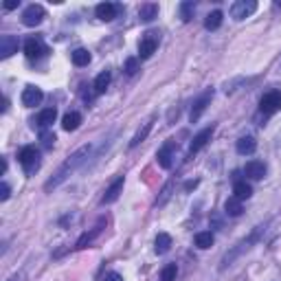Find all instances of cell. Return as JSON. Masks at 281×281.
I'll use <instances>...</instances> for the list:
<instances>
[{
  "label": "cell",
  "instance_id": "obj_32",
  "mask_svg": "<svg viewBox=\"0 0 281 281\" xmlns=\"http://www.w3.org/2000/svg\"><path fill=\"white\" fill-rule=\"evenodd\" d=\"M55 143V134H51V132H42V145L44 147H53Z\"/></svg>",
  "mask_w": 281,
  "mask_h": 281
},
{
  "label": "cell",
  "instance_id": "obj_15",
  "mask_svg": "<svg viewBox=\"0 0 281 281\" xmlns=\"http://www.w3.org/2000/svg\"><path fill=\"white\" fill-rule=\"evenodd\" d=\"M244 173H246L248 178H253V180H262L266 176V165L262 161H248L246 167H244Z\"/></svg>",
  "mask_w": 281,
  "mask_h": 281
},
{
  "label": "cell",
  "instance_id": "obj_28",
  "mask_svg": "<svg viewBox=\"0 0 281 281\" xmlns=\"http://www.w3.org/2000/svg\"><path fill=\"white\" fill-rule=\"evenodd\" d=\"M222 11H211L207 18H204V29H209V31H216L220 29V24H222Z\"/></svg>",
  "mask_w": 281,
  "mask_h": 281
},
{
  "label": "cell",
  "instance_id": "obj_6",
  "mask_svg": "<svg viewBox=\"0 0 281 281\" xmlns=\"http://www.w3.org/2000/svg\"><path fill=\"white\" fill-rule=\"evenodd\" d=\"M255 11H257V2L255 0H237V2L231 4V16L235 20H244Z\"/></svg>",
  "mask_w": 281,
  "mask_h": 281
},
{
  "label": "cell",
  "instance_id": "obj_20",
  "mask_svg": "<svg viewBox=\"0 0 281 281\" xmlns=\"http://www.w3.org/2000/svg\"><path fill=\"white\" fill-rule=\"evenodd\" d=\"M158 16V4L156 2H145L139 7V18L143 22H152Z\"/></svg>",
  "mask_w": 281,
  "mask_h": 281
},
{
  "label": "cell",
  "instance_id": "obj_3",
  "mask_svg": "<svg viewBox=\"0 0 281 281\" xmlns=\"http://www.w3.org/2000/svg\"><path fill=\"white\" fill-rule=\"evenodd\" d=\"M158 49V33L156 31H147L143 33L141 42H139V57L141 59H150Z\"/></svg>",
  "mask_w": 281,
  "mask_h": 281
},
{
  "label": "cell",
  "instance_id": "obj_24",
  "mask_svg": "<svg viewBox=\"0 0 281 281\" xmlns=\"http://www.w3.org/2000/svg\"><path fill=\"white\" fill-rule=\"evenodd\" d=\"M169 248H171V237H169L167 233H158L156 239H154V250H156V255H165Z\"/></svg>",
  "mask_w": 281,
  "mask_h": 281
},
{
  "label": "cell",
  "instance_id": "obj_4",
  "mask_svg": "<svg viewBox=\"0 0 281 281\" xmlns=\"http://www.w3.org/2000/svg\"><path fill=\"white\" fill-rule=\"evenodd\" d=\"M44 18H47V11H44L42 4H29V7L22 11V24L24 27H38Z\"/></svg>",
  "mask_w": 281,
  "mask_h": 281
},
{
  "label": "cell",
  "instance_id": "obj_7",
  "mask_svg": "<svg viewBox=\"0 0 281 281\" xmlns=\"http://www.w3.org/2000/svg\"><path fill=\"white\" fill-rule=\"evenodd\" d=\"M47 47H44V42L40 38H29L27 42H24V55H27L29 59H38L42 57L44 53H47Z\"/></svg>",
  "mask_w": 281,
  "mask_h": 281
},
{
  "label": "cell",
  "instance_id": "obj_35",
  "mask_svg": "<svg viewBox=\"0 0 281 281\" xmlns=\"http://www.w3.org/2000/svg\"><path fill=\"white\" fill-rule=\"evenodd\" d=\"M18 7V0H7V2H4V9H7V11H11V9H16Z\"/></svg>",
  "mask_w": 281,
  "mask_h": 281
},
{
  "label": "cell",
  "instance_id": "obj_19",
  "mask_svg": "<svg viewBox=\"0 0 281 281\" xmlns=\"http://www.w3.org/2000/svg\"><path fill=\"white\" fill-rule=\"evenodd\" d=\"M110 79H112V75H110V70H101L99 75H97V79H95V95H104L106 90H108V86H110Z\"/></svg>",
  "mask_w": 281,
  "mask_h": 281
},
{
  "label": "cell",
  "instance_id": "obj_12",
  "mask_svg": "<svg viewBox=\"0 0 281 281\" xmlns=\"http://www.w3.org/2000/svg\"><path fill=\"white\" fill-rule=\"evenodd\" d=\"M13 53H18V38L16 35H2L0 38V57L7 59Z\"/></svg>",
  "mask_w": 281,
  "mask_h": 281
},
{
  "label": "cell",
  "instance_id": "obj_14",
  "mask_svg": "<svg viewBox=\"0 0 281 281\" xmlns=\"http://www.w3.org/2000/svg\"><path fill=\"white\" fill-rule=\"evenodd\" d=\"M116 4L114 2H99L97 4V9H95V13H97V18L101 20V22H110V20H114L116 18Z\"/></svg>",
  "mask_w": 281,
  "mask_h": 281
},
{
  "label": "cell",
  "instance_id": "obj_30",
  "mask_svg": "<svg viewBox=\"0 0 281 281\" xmlns=\"http://www.w3.org/2000/svg\"><path fill=\"white\" fill-rule=\"evenodd\" d=\"M193 9H196V4H193L191 0H187V2H182V4H180V18L185 20V22H189V20H191Z\"/></svg>",
  "mask_w": 281,
  "mask_h": 281
},
{
  "label": "cell",
  "instance_id": "obj_1",
  "mask_svg": "<svg viewBox=\"0 0 281 281\" xmlns=\"http://www.w3.org/2000/svg\"><path fill=\"white\" fill-rule=\"evenodd\" d=\"M90 150H93V147H90V145H84V147H79V150L75 152V154H70L68 158H66V163H64V165L57 169V173H55V176L51 178V180L47 182V185H44V189H47V191H51V189H55V187L59 185V182H64L66 178H68L70 173H73L75 169H77L79 165H84V163H86V158L90 156Z\"/></svg>",
  "mask_w": 281,
  "mask_h": 281
},
{
  "label": "cell",
  "instance_id": "obj_33",
  "mask_svg": "<svg viewBox=\"0 0 281 281\" xmlns=\"http://www.w3.org/2000/svg\"><path fill=\"white\" fill-rule=\"evenodd\" d=\"M9 196H11V189H9V185L7 182H2V185H0V200H9Z\"/></svg>",
  "mask_w": 281,
  "mask_h": 281
},
{
  "label": "cell",
  "instance_id": "obj_23",
  "mask_svg": "<svg viewBox=\"0 0 281 281\" xmlns=\"http://www.w3.org/2000/svg\"><path fill=\"white\" fill-rule=\"evenodd\" d=\"M101 226H104V220H99V224H97V226H95L90 233H84V235H81V237L77 239V248H86V246H90V244L95 242L97 235L101 233Z\"/></svg>",
  "mask_w": 281,
  "mask_h": 281
},
{
  "label": "cell",
  "instance_id": "obj_11",
  "mask_svg": "<svg viewBox=\"0 0 281 281\" xmlns=\"http://www.w3.org/2000/svg\"><path fill=\"white\" fill-rule=\"evenodd\" d=\"M211 97H213V93H211V90H207V93H204L200 99L193 104L191 112H189V121H191V123H196V121L202 116V112L207 110V106H209V101H211Z\"/></svg>",
  "mask_w": 281,
  "mask_h": 281
},
{
  "label": "cell",
  "instance_id": "obj_27",
  "mask_svg": "<svg viewBox=\"0 0 281 281\" xmlns=\"http://www.w3.org/2000/svg\"><path fill=\"white\" fill-rule=\"evenodd\" d=\"M70 59H73L75 66H88L93 57H90V53L86 49H75L73 53H70Z\"/></svg>",
  "mask_w": 281,
  "mask_h": 281
},
{
  "label": "cell",
  "instance_id": "obj_26",
  "mask_svg": "<svg viewBox=\"0 0 281 281\" xmlns=\"http://www.w3.org/2000/svg\"><path fill=\"white\" fill-rule=\"evenodd\" d=\"M233 193H235V198H239V200H246V198L253 196V187H250L246 180H237L233 185Z\"/></svg>",
  "mask_w": 281,
  "mask_h": 281
},
{
  "label": "cell",
  "instance_id": "obj_2",
  "mask_svg": "<svg viewBox=\"0 0 281 281\" xmlns=\"http://www.w3.org/2000/svg\"><path fill=\"white\" fill-rule=\"evenodd\" d=\"M18 161H20V165H22L24 171H27V173H33V171L40 167V152L35 150L33 145H27V147H22V150H20Z\"/></svg>",
  "mask_w": 281,
  "mask_h": 281
},
{
  "label": "cell",
  "instance_id": "obj_29",
  "mask_svg": "<svg viewBox=\"0 0 281 281\" xmlns=\"http://www.w3.org/2000/svg\"><path fill=\"white\" fill-rule=\"evenodd\" d=\"M176 275H178V266L167 264L165 268L161 270V281H176Z\"/></svg>",
  "mask_w": 281,
  "mask_h": 281
},
{
  "label": "cell",
  "instance_id": "obj_36",
  "mask_svg": "<svg viewBox=\"0 0 281 281\" xmlns=\"http://www.w3.org/2000/svg\"><path fill=\"white\" fill-rule=\"evenodd\" d=\"M196 185H198V180H193V182H187V191H189V189H193Z\"/></svg>",
  "mask_w": 281,
  "mask_h": 281
},
{
  "label": "cell",
  "instance_id": "obj_25",
  "mask_svg": "<svg viewBox=\"0 0 281 281\" xmlns=\"http://www.w3.org/2000/svg\"><path fill=\"white\" fill-rule=\"evenodd\" d=\"M193 242H196V246L198 248H211L213 246V242H216V237H213V233L211 231H200V233H196V237H193Z\"/></svg>",
  "mask_w": 281,
  "mask_h": 281
},
{
  "label": "cell",
  "instance_id": "obj_13",
  "mask_svg": "<svg viewBox=\"0 0 281 281\" xmlns=\"http://www.w3.org/2000/svg\"><path fill=\"white\" fill-rule=\"evenodd\" d=\"M211 134H213V125L211 127H207V130H202L200 134H196L193 136V141H191V145H189V154H198V152L202 150L204 145H207L209 141H211Z\"/></svg>",
  "mask_w": 281,
  "mask_h": 281
},
{
  "label": "cell",
  "instance_id": "obj_5",
  "mask_svg": "<svg viewBox=\"0 0 281 281\" xmlns=\"http://www.w3.org/2000/svg\"><path fill=\"white\" fill-rule=\"evenodd\" d=\"M259 110L264 114H275L277 110H281V93L279 90H273V93H266L259 101Z\"/></svg>",
  "mask_w": 281,
  "mask_h": 281
},
{
  "label": "cell",
  "instance_id": "obj_9",
  "mask_svg": "<svg viewBox=\"0 0 281 281\" xmlns=\"http://www.w3.org/2000/svg\"><path fill=\"white\" fill-rule=\"evenodd\" d=\"M42 99H44V93L38 88V86H27V88L22 90V106H27V108L40 106Z\"/></svg>",
  "mask_w": 281,
  "mask_h": 281
},
{
  "label": "cell",
  "instance_id": "obj_8",
  "mask_svg": "<svg viewBox=\"0 0 281 281\" xmlns=\"http://www.w3.org/2000/svg\"><path fill=\"white\" fill-rule=\"evenodd\" d=\"M173 150H176V143L173 141H167L165 145L158 150L156 158H158V165H161L163 169H169V167L173 165Z\"/></svg>",
  "mask_w": 281,
  "mask_h": 281
},
{
  "label": "cell",
  "instance_id": "obj_34",
  "mask_svg": "<svg viewBox=\"0 0 281 281\" xmlns=\"http://www.w3.org/2000/svg\"><path fill=\"white\" fill-rule=\"evenodd\" d=\"M104 281H123V277H121L119 273H108L106 275V279Z\"/></svg>",
  "mask_w": 281,
  "mask_h": 281
},
{
  "label": "cell",
  "instance_id": "obj_17",
  "mask_svg": "<svg viewBox=\"0 0 281 281\" xmlns=\"http://www.w3.org/2000/svg\"><path fill=\"white\" fill-rule=\"evenodd\" d=\"M235 150H237V154H242V156L253 154V152L257 150V141H255L253 136H242V139L237 141V145H235Z\"/></svg>",
  "mask_w": 281,
  "mask_h": 281
},
{
  "label": "cell",
  "instance_id": "obj_31",
  "mask_svg": "<svg viewBox=\"0 0 281 281\" xmlns=\"http://www.w3.org/2000/svg\"><path fill=\"white\" fill-rule=\"evenodd\" d=\"M123 70H125V75H130V77H132V75H136V70H139V59H136V57H127Z\"/></svg>",
  "mask_w": 281,
  "mask_h": 281
},
{
  "label": "cell",
  "instance_id": "obj_16",
  "mask_svg": "<svg viewBox=\"0 0 281 281\" xmlns=\"http://www.w3.org/2000/svg\"><path fill=\"white\" fill-rule=\"evenodd\" d=\"M55 119H57V110H55V108H44L38 114V127H40V130H47L49 125L55 123Z\"/></svg>",
  "mask_w": 281,
  "mask_h": 281
},
{
  "label": "cell",
  "instance_id": "obj_10",
  "mask_svg": "<svg viewBox=\"0 0 281 281\" xmlns=\"http://www.w3.org/2000/svg\"><path fill=\"white\" fill-rule=\"evenodd\" d=\"M121 191H123V176H119L108 189H106L104 198H101V204H112V202H116V200H119V196H121Z\"/></svg>",
  "mask_w": 281,
  "mask_h": 281
},
{
  "label": "cell",
  "instance_id": "obj_22",
  "mask_svg": "<svg viewBox=\"0 0 281 281\" xmlns=\"http://www.w3.org/2000/svg\"><path fill=\"white\" fill-rule=\"evenodd\" d=\"M224 211L228 213L231 218H237V216H242V211H244V207H242V200L239 198H226V202H224Z\"/></svg>",
  "mask_w": 281,
  "mask_h": 281
},
{
  "label": "cell",
  "instance_id": "obj_18",
  "mask_svg": "<svg viewBox=\"0 0 281 281\" xmlns=\"http://www.w3.org/2000/svg\"><path fill=\"white\" fill-rule=\"evenodd\" d=\"M81 125V114H79V112H66V114H64V119H62V127H64V130L66 132H75V130H77V127Z\"/></svg>",
  "mask_w": 281,
  "mask_h": 281
},
{
  "label": "cell",
  "instance_id": "obj_21",
  "mask_svg": "<svg viewBox=\"0 0 281 281\" xmlns=\"http://www.w3.org/2000/svg\"><path fill=\"white\" fill-rule=\"evenodd\" d=\"M152 127H154V121H147V123H143V127H141L139 132H136L134 136H132V141H130V147H132V150H134V147H139L141 143L147 139V134L152 132Z\"/></svg>",
  "mask_w": 281,
  "mask_h": 281
}]
</instances>
